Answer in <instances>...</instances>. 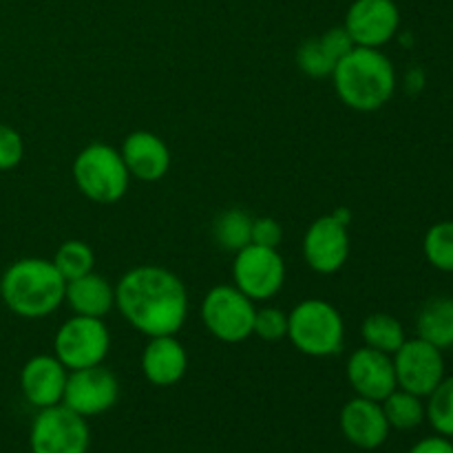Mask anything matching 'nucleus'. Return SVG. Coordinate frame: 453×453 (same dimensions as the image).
<instances>
[{
    "instance_id": "nucleus-20",
    "label": "nucleus",
    "mask_w": 453,
    "mask_h": 453,
    "mask_svg": "<svg viewBox=\"0 0 453 453\" xmlns=\"http://www.w3.org/2000/svg\"><path fill=\"white\" fill-rule=\"evenodd\" d=\"M418 339L436 345L438 349H447L453 345V299L438 296L427 301L420 308L416 319Z\"/></svg>"
},
{
    "instance_id": "nucleus-25",
    "label": "nucleus",
    "mask_w": 453,
    "mask_h": 453,
    "mask_svg": "<svg viewBox=\"0 0 453 453\" xmlns=\"http://www.w3.org/2000/svg\"><path fill=\"white\" fill-rule=\"evenodd\" d=\"M427 420L434 432L453 438V376H445L425 403Z\"/></svg>"
},
{
    "instance_id": "nucleus-22",
    "label": "nucleus",
    "mask_w": 453,
    "mask_h": 453,
    "mask_svg": "<svg viewBox=\"0 0 453 453\" xmlns=\"http://www.w3.org/2000/svg\"><path fill=\"white\" fill-rule=\"evenodd\" d=\"M361 339L365 341L367 348L379 349V352L394 354L403 343H405V327L396 317L385 312H374L365 317L361 323Z\"/></svg>"
},
{
    "instance_id": "nucleus-26",
    "label": "nucleus",
    "mask_w": 453,
    "mask_h": 453,
    "mask_svg": "<svg viewBox=\"0 0 453 453\" xmlns=\"http://www.w3.org/2000/svg\"><path fill=\"white\" fill-rule=\"evenodd\" d=\"M423 252L441 273H453V221H438L427 230Z\"/></svg>"
},
{
    "instance_id": "nucleus-6",
    "label": "nucleus",
    "mask_w": 453,
    "mask_h": 453,
    "mask_svg": "<svg viewBox=\"0 0 453 453\" xmlns=\"http://www.w3.org/2000/svg\"><path fill=\"white\" fill-rule=\"evenodd\" d=\"M257 303L237 286H215L206 292L199 308L208 334L228 345L243 343L255 330Z\"/></svg>"
},
{
    "instance_id": "nucleus-5",
    "label": "nucleus",
    "mask_w": 453,
    "mask_h": 453,
    "mask_svg": "<svg viewBox=\"0 0 453 453\" xmlns=\"http://www.w3.org/2000/svg\"><path fill=\"white\" fill-rule=\"evenodd\" d=\"M75 188L93 203H115L127 195L131 175L115 146L93 142L73 159Z\"/></svg>"
},
{
    "instance_id": "nucleus-2",
    "label": "nucleus",
    "mask_w": 453,
    "mask_h": 453,
    "mask_svg": "<svg viewBox=\"0 0 453 453\" xmlns=\"http://www.w3.org/2000/svg\"><path fill=\"white\" fill-rule=\"evenodd\" d=\"M334 91L348 109L374 113L396 93V69L380 49L354 47L332 73Z\"/></svg>"
},
{
    "instance_id": "nucleus-8",
    "label": "nucleus",
    "mask_w": 453,
    "mask_h": 453,
    "mask_svg": "<svg viewBox=\"0 0 453 453\" xmlns=\"http://www.w3.org/2000/svg\"><path fill=\"white\" fill-rule=\"evenodd\" d=\"M233 283L255 303L274 299L286 283V261L279 248L248 243L234 252Z\"/></svg>"
},
{
    "instance_id": "nucleus-1",
    "label": "nucleus",
    "mask_w": 453,
    "mask_h": 453,
    "mask_svg": "<svg viewBox=\"0 0 453 453\" xmlns=\"http://www.w3.org/2000/svg\"><path fill=\"white\" fill-rule=\"evenodd\" d=\"M115 308L149 339L177 334L188 319V290L173 270L135 265L115 286Z\"/></svg>"
},
{
    "instance_id": "nucleus-9",
    "label": "nucleus",
    "mask_w": 453,
    "mask_h": 453,
    "mask_svg": "<svg viewBox=\"0 0 453 453\" xmlns=\"http://www.w3.org/2000/svg\"><path fill=\"white\" fill-rule=\"evenodd\" d=\"M91 445L87 418L66 405L38 410L29 432L31 453H87Z\"/></svg>"
},
{
    "instance_id": "nucleus-12",
    "label": "nucleus",
    "mask_w": 453,
    "mask_h": 453,
    "mask_svg": "<svg viewBox=\"0 0 453 453\" xmlns=\"http://www.w3.org/2000/svg\"><path fill=\"white\" fill-rule=\"evenodd\" d=\"M343 27L357 47L380 49L401 29V12L394 0H354Z\"/></svg>"
},
{
    "instance_id": "nucleus-16",
    "label": "nucleus",
    "mask_w": 453,
    "mask_h": 453,
    "mask_svg": "<svg viewBox=\"0 0 453 453\" xmlns=\"http://www.w3.org/2000/svg\"><path fill=\"white\" fill-rule=\"evenodd\" d=\"M131 180H140L150 184L168 175L173 164L171 149L166 142L153 131H133L124 137L119 149Z\"/></svg>"
},
{
    "instance_id": "nucleus-7",
    "label": "nucleus",
    "mask_w": 453,
    "mask_h": 453,
    "mask_svg": "<svg viewBox=\"0 0 453 453\" xmlns=\"http://www.w3.org/2000/svg\"><path fill=\"white\" fill-rule=\"evenodd\" d=\"M53 349H56L53 357L69 372L102 365L109 357L111 332L104 319L73 314L58 327Z\"/></svg>"
},
{
    "instance_id": "nucleus-13",
    "label": "nucleus",
    "mask_w": 453,
    "mask_h": 453,
    "mask_svg": "<svg viewBox=\"0 0 453 453\" xmlns=\"http://www.w3.org/2000/svg\"><path fill=\"white\" fill-rule=\"evenodd\" d=\"M349 230L332 215H323L303 234V259L317 274H336L349 259Z\"/></svg>"
},
{
    "instance_id": "nucleus-27",
    "label": "nucleus",
    "mask_w": 453,
    "mask_h": 453,
    "mask_svg": "<svg viewBox=\"0 0 453 453\" xmlns=\"http://www.w3.org/2000/svg\"><path fill=\"white\" fill-rule=\"evenodd\" d=\"M296 65L310 78H332L334 73L336 60L326 51V47L321 44L319 38H310L296 49Z\"/></svg>"
},
{
    "instance_id": "nucleus-21",
    "label": "nucleus",
    "mask_w": 453,
    "mask_h": 453,
    "mask_svg": "<svg viewBox=\"0 0 453 453\" xmlns=\"http://www.w3.org/2000/svg\"><path fill=\"white\" fill-rule=\"evenodd\" d=\"M385 418H388L389 427L396 432H411V429L420 427L427 420V411H425V398L416 396V394L405 392V389L396 388L383 403Z\"/></svg>"
},
{
    "instance_id": "nucleus-23",
    "label": "nucleus",
    "mask_w": 453,
    "mask_h": 453,
    "mask_svg": "<svg viewBox=\"0 0 453 453\" xmlns=\"http://www.w3.org/2000/svg\"><path fill=\"white\" fill-rule=\"evenodd\" d=\"M252 221L255 219L242 208H230L221 212L212 226V234L221 250L239 252L248 243H252Z\"/></svg>"
},
{
    "instance_id": "nucleus-10",
    "label": "nucleus",
    "mask_w": 453,
    "mask_h": 453,
    "mask_svg": "<svg viewBox=\"0 0 453 453\" xmlns=\"http://www.w3.org/2000/svg\"><path fill=\"white\" fill-rule=\"evenodd\" d=\"M396 385L405 392L427 398L447 376L442 349L423 339H405V343L392 354Z\"/></svg>"
},
{
    "instance_id": "nucleus-28",
    "label": "nucleus",
    "mask_w": 453,
    "mask_h": 453,
    "mask_svg": "<svg viewBox=\"0 0 453 453\" xmlns=\"http://www.w3.org/2000/svg\"><path fill=\"white\" fill-rule=\"evenodd\" d=\"M252 336H259L261 341H268V343L288 339V312H283L281 308H274V305L257 308Z\"/></svg>"
},
{
    "instance_id": "nucleus-33",
    "label": "nucleus",
    "mask_w": 453,
    "mask_h": 453,
    "mask_svg": "<svg viewBox=\"0 0 453 453\" xmlns=\"http://www.w3.org/2000/svg\"><path fill=\"white\" fill-rule=\"evenodd\" d=\"M330 215L334 217V219H339L343 226H349V221H352V212H349L348 208H336V211L330 212Z\"/></svg>"
},
{
    "instance_id": "nucleus-3",
    "label": "nucleus",
    "mask_w": 453,
    "mask_h": 453,
    "mask_svg": "<svg viewBox=\"0 0 453 453\" xmlns=\"http://www.w3.org/2000/svg\"><path fill=\"white\" fill-rule=\"evenodd\" d=\"M66 281L53 261L42 257H25L4 270L0 279V296L12 314L20 319H47L65 303Z\"/></svg>"
},
{
    "instance_id": "nucleus-11",
    "label": "nucleus",
    "mask_w": 453,
    "mask_h": 453,
    "mask_svg": "<svg viewBox=\"0 0 453 453\" xmlns=\"http://www.w3.org/2000/svg\"><path fill=\"white\" fill-rule=\"evenodd\" d=\"M119 401V380L109 367L93 365L84 370H73L66 376L62 405L80 414L82 418L106 414Z\"/></svg>"
},
{
    "instance_id": "nucleus-30",
    "label": "nucleus",
    "mask_w": 453,
    "mask_h": 453,
    "mask_svg": "<svg viewBox=\"0 0 453 453\" xmlns=\"http://www.w3.org/2000/svg\"><path fill=\"white\" fill-rule=\"evenodd\" d=\"M283 239V228L273 217H259L252 221V243L265 248H279Z\"/></svg>"
},
{
    "instance_id": "nucleus-14",
    "label": "nucleus",
    "mask_w": 453,
    "mask_h": 453,
    "mask_svg": "<svg viewBox=\"0 0 453 453\" xmlns=\"http://www.w3.org/2000/svg\"><path fill=\"white\" fill-rule=\"evenodd\" d=\"M345 376L357 396L376 403H383L398 388L392 354L379 352L367 345L349 354Z\"/></svg>"
},
{
    "instance_id": "nucleus-17",
    "label": "nucleus",
    "mask_w": 453,
    "mask_h": 453,
    "mask_svg": "<svg viewBox=\"0 0 453 453\" xmlns=\"http://www.w3.org/2000/svg\"><path fill=\"white\" fill-rule=\"evenodd\" d=\"M66 376H69V370L56 357H49V354L31 357L20 372L22 396L35 410L60 405L65 396Z\"/></svg>"
},
{
    "instance_id": "nucleus-19",
    "label": "nucleus",
    "mask_w": 453,
    "mask_h": 453,
    "mask_svg": "<svg viewBox=\"0 0 453 453\" xmlns=\"http://www.w3.org/2000/svg\"><path fill=\"white\" fill-rule=\"evenodd\" d=\"M65 303L80 317L106 319L115 308V286H111L109 279L102 274L88 273L73 281H66Z\"/></svg>"
},
{
    "instance_id": "nucleus-4",
    "label": "nucleus",
    "mask_w": 453,
    "mask_h": 453,
    "mask_svg": "<svg viewBox=\"0 0 453 453\" xmlns=\"http://www.w3.org/2000/svg\"><path fill=\"white\" fill-rule=\"evenodd\" d=\"M288 341L305 357H336L345 345L343 314L330 301H301L288 312Z\"/></svg>"
},
{
    "instance_id": "nucleus-31",
    "label": "nucleus",
    "mask_w": 453,
    "mask_h": 453,
    "mask_svg": "<svg viewBox=\"0 0 453 453\" xmlns=\"http://www.w3.org/2000/svg\"><path fill=\"white\" fill-rule=\"evenodd\" d=\"M319 40H321V44L326 47V51L330 53L336 62H339L341 58L348 56V53L357 47V44L352 42V38H349L348 31H345V27H334V29H327L326 34L319 35Z\"/></svg>"
},
{
    "instance_id": "nucleus-18",
    "label": "nucleus",
    "mask_w": 453,
    "mask_h": 453,
    "mask_svg": "<svg viewBox=\"0 0 453 453\" xmlns=\"http://www.w3.org/2000/svg\"><path fill=\"white\" fill-rule=\"evenodd\" d=\"M144 379L155 388H173L188 372V352L177 334L153 336L142 352Z\"/></svg>"
},
{
    "instance_id": "nucleus-15",
    "label": "nucleus",
    "mask_w": 453,
    "mask_h": 453,
    "mask_svg": "<svg viewBox=\"0 0 453 453\" xmlns=\"http://www.w3.org/2000/svg\"><path fill=\"white\" fill-rule=\"evenodd\" d=\"M339 425L345 441L365 451L383 447L392 432L388 418H385L383 405L363 396H354L352 401L345 403L339 416Z\"/></svg>"
},
{
    "instance_id": "nucleus-24",
    "label": "nucleus",
    "mask_w": 453,
    "mask_h": 453,
    "mask_svg": "<svg viewBox=\"0 0 453 453\" xmlns=\"http://www.w3.org/2000/svg\"><path fill=\"white\" fill-rule=\"evenodd\" d=\"M51 261L65 281H73V279L93 273V268H96V252H93V248L87 242L69 239V242L60 243Z\"/></svg>"
},
{
    "instance_id": "nucleus-32",
    "label": "nucleus",
    "mask_w": 453,
    "mask_h": 453,
    "mask_svg": "<svg viewBox=\"0 0 453 453\" xmlns=\"http://www.w3.org/2000/svg\"><path fill=\"white\" fill-rule=\"evenodd\" d=\"M407 453H453V442L451 438L434 434V436H427L416 442Z\"/></svg>"
},
{
    "instance_id": "nucleus-29",
    "label": "nucleus",
    "mask_w": 453,
    "mask_h": 453,
    "mask_svg": "<svg viewBox=\"0 0 453 453\" xmlns=\"http://www.w3.org/2000/svg\"><path fill=\"white\" fill-rule=\"evenodd\" d=\"M25 157V142L16 128L0 122V171H12Z\"/></svg>"
}]
</instances>
